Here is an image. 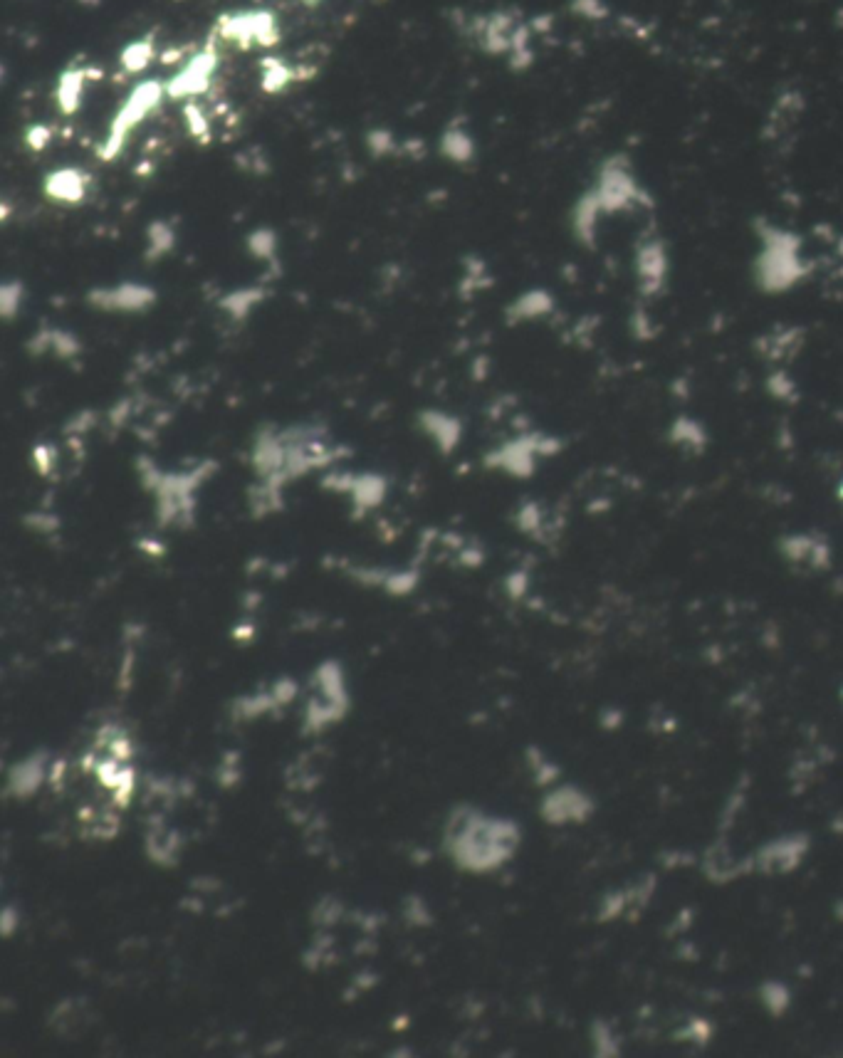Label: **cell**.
Returning <instances> with one entry per match:
<instances>
[{
    "label": "cell",
    "instance_id": "6da1fadb",
    "mask_svg": "<svg viewBox=\"0 0 843 1058\" xmlns=\"http://www.w3.org/2000/svg\"><path fill=\"white\" fill-rule=\"evenodd\" d=\"M517 846V829L505 821L483 819L475 814L453 816L448 829V848L455 863L470 871L497 868L512 856Z\"/></svg>",
    "mask_w": 843,
    "mask_h": 1058
},
{
    "label": "cell",
    "instance_id": "7a4b0ae2",
    "mask_svg": "<svg viewBox=\"0 0 843 1058\" xmlns=\"http://www.w3.org/2000/svg\"><path fill=\"white\" fill-rule=\"evenodd\" d=\"M216 33L223 40L230 43H238L243 47L248 45H263L270 47L280 40V30H277L275 18L265 10H250V13H238V15H223L216 25Z\"/></svg>",
    "mask_w": 843,
    "mask_h": 1058
},
{
    "label": "cell",
    "instance_id": "3957f363",
    "mask_svg": "<svg viewBox=\"0 0 843 1058\" xmlns=\"http://www.w3.org/2000/svg\"><path fill=\"white\" fill-rule=\"evenodd\" d=\"M218 67V52L213 50V45L203 47L198 55H193L186 65L181 67V72L169 82L166 92L171 97H193V94L206 92L211 85V77Z\"/></svg>",
    "mask_w": 843,
    "mask_h": 1058
},
{
    "label": "cell",
    "instance_id": "277c9868",
    "mask_svg": "<svg viewBox=\"0 0 843 1058\" xmlns=\"http://www.w3.org/2000/svg\"><path fill=\"white\" fill-rule=\"evenodd\" d=\"M161 94H164V87L159 85V82L149 80V82H141L139 87L134 89L132 94H129V99L124 102L122 112L117 114V122H114V129H112V146H117L119 141L127 136L129 129L134 127L136 122H141V117L144 114H149L151 109L159 104Z\"/></svg>",
    "mask_w": 843,
    "mask_h": 1058
},
{
    "label": "cell",
    "instance_id": "5b68a950",
    "mask_svg": "<svg viewBox=\"0 0 843 1058\" xmlns=\"http://www.w3.org/2000/svg\"><path fill=\"white\" fill-rule=\"evenodd\" d=\"M154 55H156L154 40L144 38V40H134V43H129L127 47H124V52H122V57H119V62H122L124 70L136 75V72H141V70H146V67H149V62L154 60Z\"/></svg>",
    "mask_w": 843,
    "mask_h": 1058
},
{
    "label": "cell",
    "instance_id": "8992f818",
    "mask_svg": "<svg viewBox=\"0 0 843 1058\" xmlns=\"http://www.w3.org/2000/svg\"><path fill=\"white\" fill-rule=\"evenodd\" d=\"M82 85H85V72L82 70H70L62 75L60 89H57V102H60V107H65V112H72L75 104L80 102Z\"/></svg>",
    "mask_w": 843,
    "mask_h": 1058
},
{
    "label": "cell",
    "instance_id": "52a82bcc",
    "mask_svg": "<svg viewBox=\"0 0 843 1058\" xmlns=\"http://www.w3.org/2000/svg\"><path fill=\"white\" fill-rule=\"evenodd\" d=\"M292 77H295V72H292V67H287L285 62L275 60V57L263 60V87L267 92H277V89L285 87L287 82H292Z\"/></svg>",
    "mask_w": 843,
    "mask_h": 1058
},
{
    "label": "cell",
    "instance_id": "ba28073f",
    "mask_svg": "<svg viewBox=\"0 0 843 1058\" xmlns=\"http://www.w3.org/2000/svg\"><path fill=\"white\" fill-rule=\"evenodd\" d=\"M445 144L450 146V154H453V156H465V146H468V141H465V134H460V132L448 134Z\"/></svg>",
    "mask_w": 843,
    "mask_h": 1058
},
{
    "label": "cell",
    "instance_id": "9c48e42d",
    "mask_svg": "<svg viewBox=\"0 0 843 1058\" xmlns=\"http://www.w3.org/2000/svg\"><path fill=\"white\" fill-rule=\"evenodd\" d=\"M307 3H317V0H307Z\"/></svg>",
    "mask_w": 843,
    "mask_h": 1058
}]
</instances>
